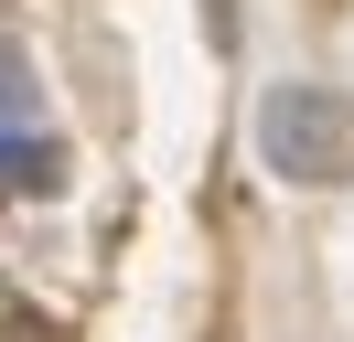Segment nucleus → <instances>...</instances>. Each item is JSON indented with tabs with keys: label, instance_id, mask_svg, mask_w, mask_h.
<instances>
[{
	"label": "nucleus",
	"instance_id": "nucleus-1",
	"mask_svg": "<svg viewBox=\"0 0 354 342\" xmlns=\"http://www.w3.org/2000/svg\"><path fill=\"white\" fill-rule=\"evenodd\" d=\"M258 161L279 182H301V192L354 182V97L322 86V75H279L258 97Z\"/></svg>",
	"mask_w": 354,
	"mask_h": 342
},
{
	"label": "nucleus",
	"instance_id": "nucleus-2",
	"mask_svg": "<svg viewBox=\"0 0 354 342\" xmlns=\"http://www.w3.org/2000/svg\"><path fill=\"white\" fill-rule=\"evenodd\" d=\"M0 182H11V192H54V139L0 128Z\"/></svg>",
	"mask_w": 354,
	"mask_h": 342
},
{
	"label": "nucleus",
	"instance_id": "nucleus-3",
	"mask_svg": "<svg viewBox=\"0 0 354 342\" xmlns=\"http://www.w3.org/2000/svg\"><path fill=\"white\" fill-rule=\"evenodd\" d=\"M32 107H44V86H32V54H22V43H0V128H22Z\"/></svg>",
	"mask_w": 354,
	"mask_h": 342
}]
</instances>
